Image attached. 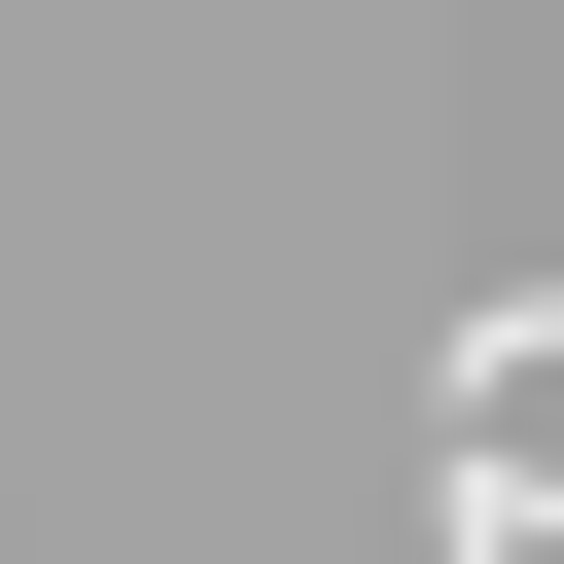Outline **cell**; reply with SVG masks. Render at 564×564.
Returning <instances> with one entry per match:
<instances>
[{"instance_id":"6da1fadb","label":"cell","mask_w":564,"mask_h":564,"mask_svg":"<svg viewBox=\"0 0 564 564\" xmlns=\"http://www.w3.org/2000/svg\"><path fill=\"white\" fill-rule=\"evenodd\" d=\"M423 529L564 564V282H529V317H458V388H423Z\"/></svg>"},{"instance_id":"7a4b0ae2","label":"cell","mask_w":564,"mask_h":564,"mask_svg":"<svg viewBox=\"0 0 564 564\" xmlns=\"http://www.w3.org/2000/svg\"><path fill=\"white\" fill-rule=\"evenodd\" d=\"M458 564H494V529H458Z\"/></svg>"}]
</instances>
